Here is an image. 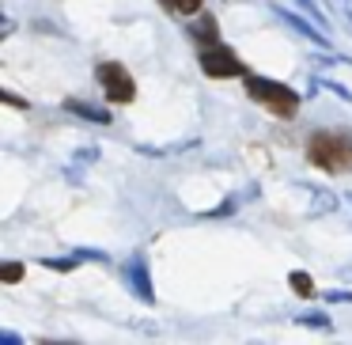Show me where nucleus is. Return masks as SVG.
Wrapping results in <instances>:
<instances>
[{
	"mask_svg": "<svg viewBox=\"0 0 352 345\" xmlns=\"http://www.w3.org/2000/svg\"><path fill=\"white\" fill-rule=\"evenodd\" d=\"M65 110L76 118H84V122H95V125H110L114 122V114H110L107 107H95V103H84V99H65Z\"/></svg>",
	"mask_w": 352,
	"mask_h": 345,
	"instance_id": "obj_7",
	"label": "nucleus"
},
{
	"mask_svg": "<svg viewBox=\"0 0 352 345\" xmlns=\"http://www.w3.org/2000/svg\"><path fill=\"white\" fill-rule=\"evenodd\" d=\"M299 322H303V326H318V330H326L329 326V319L322 311H307V315H299Z\"/></svg>",
	"mask_w": 352,
	"mask_h": 345,
	"instance_id": "obj_14",
	"label": "nucleus"
},
{
	"mask_svg": "<svg viewBox=\"0 0 352 345\" xmlns=\"http://www.w3.org/2000/svg\"><path fill=\"white\" fill-rule=\"evenodd\" d=\"M0 281H4V284L23 281V262H4V269H0Z\"/></svg>",
	"mask_w": 352,
	"mask_h": 345,
	"instance_id": "obj_11",
	"label": "nucleus"
},
{
	"mask_svg": "<svg viewBox=\"0 0 352 345\" xmlns=\"http://www.w3.org/2000/svg\"><path fill=\"white\" fill-rule=\"evenodd\" d=\"M197 61H201V72L208 80H243V61L235 57V50L223 46V42H212V46H201L197 50Z\"/></svg>",
	"mask_w": 352,
	"mask_h": 345,
	"instance_id": "obj_4",
	"label": "nucleus"
},
{
	"mask_svg": "<svg viewBox=\"0 0 352 345\" xmlns=\"http://www.w3.org/2000/svg\"><path fill=\"white\" fill-rule=\"evenodd\" d=\"M190 39L197 42V50L220 42V27H216V19H212V16H201V12H197V19L190 23Z\"/></svg>",
	"mask_w": 352,
	"mask_h": 345,
	"instance_id": "obj_8",
	"label": "nucleus"
},
{
	"mask_svg": "<svg viewBox=\"0 0 352 345\" xmlns=\"http://www.w3.org/2000/svg\"><path fill=\"white\" fill-rule=\"evenodd\" d=\"M160 4H163V12H167V16L190 19V16H197V12H201V4H205V0H160Z\"/></svg>",
	"mask_w": 352,
	"mask_h": 345,
	"instance_id": "obj_9",
	"label": "nucleus"
},
{
	"mask_svg": "<svg viewBox=\"0 0 352 345\" xmlns=\"http://www.w3.org/2000/svg\"><path fill=\"white\" fill-rule=\"evenodd\" d=\"M288 284H292V292H296V296H303V300L314 296V277L303 273V269H292V273H288Z\"/></svg>",
	"mask_w": 352,
	"mask_h": 345,
	"instance_id": "obj_10",
	"label": "nucleus"
},
{
	"mask_svg": "<svg viewBox=\"0 0 352 345\" xmlns=\"http://www.w3.org/2000/svg\"><path fill=\"white\" fill-rule=\"evenodd\" d=\"M296 4H299V8H303V16H311L314 19V23H326V16H322V8H318V4H314V0H296Z\"/></svg>",
	"mask_w": 352,
	"mask_h": 345,
	"instance_id": "obj_13",
	"label": "nucleus"
},
{
	"mask_svg": "<svg viewBox=\"0 0 352 345\" xmlns=\"http://www.w3.org/2000/svg\"><path fill=\"white\" fill-rule=\"evenodd\" d=\"M122 281H125V284H129V289H133V296H137L140 304H155L152 273H148V262L140 258V254H137V258H129V262H125V266H122Z\"/></svg>",
	"mask_w": 352,
	"mask_h": 345,
	"instance_id": "obj_5",
	"label": "nucleus"
},
{
	"mask_svg": "<svg viewBox=\"0 0 352 345\" xmlns=\"http://www.w3.org/2000/svg\"><path fill=\"white\" fill-rule=\"evenodd\" d=\"M95 80H99V87H102L110 107H125V103L137 99V84H133L129 69H125L122 61H99Z\"/></svg>",
	"mask_w": 352,
	"mask_h": 345,
	"instance_id": "obj_3",
	"label": "nucleus"
},
{
	"mask_svg": "<svg viewBox=\"0 0 352 345\" xmlns=\"http://www.w3.org/2000/svg\"><path fill=\"white\" fill-rule=\"evenodd\" d=\"M4 99H8V103H12V107H16V110H27V107H31V103H27V99H19L16 92H4Z\"/></svg>",
	"mask_w": 352,
	"mask_h": 345,
	"instance_id": "obj_16",
	"label": "nucleus"
},
{
	"mask_svg": "<svg viewBox=\"0 0 352 345\" xmlns=\"http://www.w3.org/2000/svg\"><path fill=\"white\" fill-rule=\"evenodd\" d=\"M273 16L280 19L284 27H292V31H296L299 39H307V42H311V46H322V50L329 46V39H326V34H322V27L314 23L311 16L303 19V16H296V12H288V8H273Z\"/></svg>",
	"mask_w": 352,
	"mask_h": 345,
	"instance_id": "obj_6",
	"label": "nucleus"
},
{
	"mask_svg": "<svg viewBox=\"0 0 352 345\" xmlns=\"http://www.w3.org/2000/svg\"><path fill=\"white\" fill-rule=\"evenodd\" d=\"M243 87L258 107H265L273 118H284V122H292L299 114V107H303L296 87L280 84V80H269V76H258V72H243Z\"/></svg>",
	"mask_w": 352,
	"mask_h": 345,
	"instance_id": "obj_2",
	"label": "nucleus"
},
{
	"mask_svg": "<svg viewBox=\"0 0 352 345\" xmlns=\"http://www.w3.org/2000/svg\"><path fill=\"white\" fill-rule=\"evenodd\" d=\"M80 262H84V258H80V254H72V258H42V266H46V269H61V273H69L72 266H80Z\"/></svg>",
	"mask_w": 352,
	"mask_h": 345,
	"instance_id": "obj_12",
	"label": "nucleus"
},
{
	"mask_svg": "<svg viewBox=\"0 0 352 345\" xmlns=\"http://www.w3.org/2000/svg\"><path fill=\"white\" fill-rule=\"evenodd\" d=\"M0 342H4V345H19L23 337H19V334H12V330H0Z\"/></svg>",
	"mask_w": 352,
	"mask_h": 345,
	"instance_id": "obj_17",
	"label": "nucleus"
},
{
	"mask_svg": "<svg viewBox=\"0 0 352 345\" xmlns=\"http://www.w3.org/2000/svg\"><path fill=\"white\" fill-rule=\"evenodd\" d=\"M333 8H337V16L352 27V0H333Z\"/></svg>",
	"mask_w": 352,
	"mask_h": 345,
	"instance_id": "obj_15",
	"label": "nucleus"
},
{
	"mask_svg": "<svg viewBox=\"0 0 352 345\" xmlns=\"http://www.w3.org/2000/svg\"><path fill=\"white\" fill-rule=\"evenodd\" d=\"M307 163L326 175H352V129H314L307 137Z\"/></svg>",
	"mask_w": 352,
	"mask_h": 345,
	"instance_id": "obj_1",
	"label": "nucleus"
}]
</instances>
